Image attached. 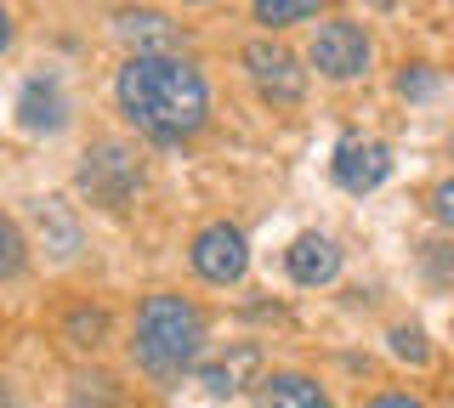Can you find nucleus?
Instances as JSON below:
<instances>
[{"mask_svg": "<svg viewBox=\"0 0 454 408\" xmlns=\"http://www.w3.org/2000/svg\"><path fill=\"white\" fill-rule=\"evenodd\" d=\"M6 46H12V12L0 6V51H6Z\"/></svg>", "mask_w": 454, "mask_h": 408, "instance_id": "nucleus-21", "label": "nucleus"}, {"mask_svg": "<svg viewBox=\"0 0 454 408\" xmlns=\"http://www.w3.org/2000/svg\"><path fill=\"white\" fill-rule=\"evenodd\" d=\"M114 29L131 40L137 51H170L176 46V29H170V18H160V12H120Z\"/></svg>", "mask_w": 454, "mask_h": 408, "instance_id": "nucleus-13", "label": "nucleus"}, {"mask_svg": "<svg viewBox=\"0 0 454 408\" xmlns=\"http://www.w3.org/2000/svg\"><path fill=\"white\" fill-rule=\"evenodd\" d=\"M80 188L91 193V204H103V210H125V199L142 188V159L125 142H103V148H91L85 153V165H80Z\"/></svg>", "mask_w": 454, "mask_h": 408, "instance_id": "nucleus-3", "label": "nucleus"}, {"mask_svg": "<svg viewBox=\"0 0 454 408\" xmlns=\"http://www.w3.org/2000/svg\"><path fill=\"white\" fill-rule=\"evenodd\" d=\"M35 233L46 238V250H51L57 261H68V256L80 250V221L68 216L63 199H40V204H35Z\"/></svg>", "mask_w": 454, "mask_h": 408, "instance_id": "nucleus-12", "label": "nucleus"}, {"mask_svg": "<svg viewBox=\"0 0 454 408\" xmlns=\"http://www.w3.org/2000/svg\"><path fill=\"white\" fill-rule=\"evenodd\" d=\"M137 363L160 380H176L188 363L205 351V312L182 295H148L137 306Z\"/></svg>", "mask_w": 454, "mask_h": 408, "instance_id": "nucleus-2", "label": "nucleus"}, {"mask_svg": "<svg viewBox=\"0 0 454 408\" xmlns=\"http://www.w3.org/2000/svg\"><path fill=\"white\" fill-rule=\"evenodd\" d=\"M103 335H108V312H97V306H80L68 318V341L74 346H103Z\"/></svg>", "mask_w": 454, "mask_h": 408, "instance_id": "nucleus-16", "label": "nucleus"}, {"mask_svg": "<svg viewBox=\"0 0 454 408\" xmlns=\"http://www.w3.org/2000/svg\"><path fill=\"white\" fill-rule=\"evenodd\" d=\"M397 91H403V96H432L437 91V74L426 63H415V68H403V74H397Z\"/></svg>", "mask_w": 454, "mask_h": 408, "instance_id": "nucleus-18", "label": "nucleus"}, {"mask_svg": "<svg viewBox=\"0 0 454 408\" xmlns=\"http://www.w3.org/2000/svg\"><path fill=\"white\" fill-rule=\"evenodd\" d=\"M369 408H426V403H415V397H375Z\"/></svg>", "mask_w": 454, "mask_h": 408, "instance_id": "nucleus-20", "label": "nucleus"}, {"mask_svg": "<svg viewBox=\"0 0 454 408\" xmlns=\"http://www.w3.org/2000/svg\"><path fill=\"white\" fill-rule=\"evenodd\" d=\"M18 125H23V131H35V136L63 131V125H68V96H63V86L46 80V74L28 80L23 96H18Z\"/></svg>", "mask_w": 454, "mask_h": 408, "instance_id": "nucleus-8", "label": "nucleus"}, {"mask_svg": "<svg viewBox=\"0 0 454 408\" xmlns=\"http://www.w3.org/2000/svg\"><path fill=\"white\" fill-rule=\"evenodd\" d=\"M250 266V250H245V233L216 221V227H205L193 238V273L205 278V284H239Z\"/></svg>", "mask_w": 454, "mask_h": 408, "instance_id": "nucleus-6", "label": "nucleus"}, {"mask_svg": "<svg viewBox=\"0 0 454 408\" xmlns=\"http://www.w3.org/2000/svg\"><path fill=\"white\" fill-rule=\"evenodd\" d=\"M262 369V351L255 346H239L233 358H222V363H205L199 369V386L210 391V397H239V391L250 386V374Z\"/></svg>", "mask_w": 454, "mask_h": 408, "instance_id": "nucleus-11", "label": "nucleus"}, {"mask_svg": "<svg viewBox=\"0 0 454 408\" xmlns=\"http://www.w3.org/2000/svg\"><path fill=\"white\" fill-rule=\"evenodd\" d=\"M193 6H199V0H193Z\"/></svg>", "mask_w": 454, "mask_h": 408, "instance_id": "nucleus-24", "label": "nucleus"}, {"mask_svg": "<svg viewBox=\"0 0 454 408\" xmlns=\"http://www.w3.org/2000/svg\"><path fill=\"white\" fill-rule=\"evenodd\" d=\"M449 153H454V136H449Z\"/></svg>", "mask_w": 454, "mask_h": 408, "instance_id": "nucleus-23", "label": "nucleus"}, {"mask_svg": "<svg viewBox=\"0 0 454 408\" xmlns=\"http://www.w3.org/2000/svg\"><path fill=\"white\" fill-rule=\"evenodd\" d=\"M255 408H330V397L307 374H267L255 380Z\"/></svg>", "mask_w": 454, "mask_h": 408, "instance_id": "nucleus-10", "label": "nucleus"}, {"mask_svg": "<svg viewBox=\"0 0 454 408\" xmlns=\"http://www.w3.org/2000/svg\"><path fill=\"white\" fill-rule=\"evenodd\" d=\"M284 266H290L295 284H330V278L340 273V250L324 233H301L290 250H284Z\"/></svg>", "mask_w": 454, "mask_h": 408, "instance_id": "nucleus-9", "label": "nucleus"}, {"mask_svg": "<svg viewBox=\"0 0 454 408\" xmlns=\"http://www.w3.org/2000/svg\"><path fill=\"white\" fill-rule=\"evenodd\" d=\"M28 261V244H23V227L12 216H0V278H18Z\"/></svg>", "mask_w": 454, "mask_h": 408, "instance_id": "nucleus-15", "label": "nucleus"}, {"mask_svg": "<svg viewBox=\"0 0 454 408\" xmlns=\"http://www.w3.org/2000/svg\"><path fill=\"white\" fill-rule=\"evenodd\" d=\"M114 96H120L125 119L153 142H182L210 114V91L199 80V68L170 58V51H137L114 80Z\"/></svg>", "mask_w": 454, "mask_h": 408, "instance_id": "nucleus-1", "label": "nucleus"}, {"mask_svg": "<svg viewBox=\"0 0 454 408\" xmlns=\"http://www.w3.org/2000/svg\"><path fill=\"white\" fill-rule=\"evenodd\" d=\"M392 176V148L375 136H340L335 142V181L347 193H375Z\"/></svg>", "mask_w": 454, "mask_h": 408, "instance_id": "nucleus-7", "label": "nucleus"}, {"mask_svg": "<svg viewBox=\"0 0 454 408\" xmlns=\"http://www.w3.org/2000/svg\"><path fill=\"white\" fill-rule=\"evenodd\" d=\"M432 210H437V221H443V227H454V176H449V181H437Z\"/></svg>", "mask_w": 454, "mask_h": 408, "instance_id": "nucleus-19", "label": "nucleus"}, {"mask_svg": "<svg viewBox=\"0 0 454 408\" xmlns=\"http://www.w3.org/2000/svg\"><path fill=\"white\" fill-rule=\"evenodd\" d=\"M0 408H12V391H6V380H0Z\"/></svg>", "mask_w": 454, "mask_h": 408, "instance_id": "nucleus-22", "label": "nucleus"}, {"mask_svg": "<svg viewBox=\"0 0 454 408\" xmlns=\"http://www.w3.org/2000/svg\"><path fill=\"white\" fill-rule=\"evenodd\" d=\"M392 351H397L403 363H426V358H432V346H426L420 329H392Z\"/></svg>", "mask_w": 454, "mask_h": 408, "instance_id": "nucleus-17", "label": "nucleus"}, {"mask_svg": "<svg viewBox=\"0 0 454 408\" xmlns=\"http://www.w3.org/2000/svg\"><path fill=\"white\" fill-rule=\"evenodd\" d=\"M318 6H324V0H255V18L273 23V29H284V23H307Z\"/></svg>", "mask_w": 454, "mask_h": 408, "instance_id": "nucleus-14", "label": "nucleus"}, {"mask_svg": "<svg viewBox=\"0 0 454 408\" xmlns=\"http://www.w3.org/2000/svg\"><path fill=\"white\" fill-rule=\"evenodd\" d=\"M312 68H318L324 80L369 74V35L358 29V23H347V18L318 23V35H312Z\"/></svg>", "mask_w": 454, "mask_h": 408, "instance_id": "nucleus-4", "label": "nucleus"}, {"mask_svg": "<svg viewBox=\"0 0 454 408\" xmlns=\"http://www.w3.org/2000/svg\"><path fill=\"white\" fill-rule=\"evenodd\" d=\"M245 68H250L255 86H262V96H273V103H301L307 68L295 63L290 46H278V40H250V46H245Z\"/></svg>", "mask_w": 454, "mask_h": 408, "instance_id": "nucleus-5", "label": "nucleus"}]
</instances>
